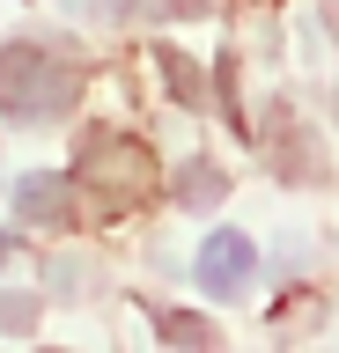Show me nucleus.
Wrapping results in <instances>:
<instances>
[{
  "label": "nucleus",
  "mask_w": 339,
  "mask_h": 353,
  "mask_svg": "<svg viewBox=\"0 0 339 353\" xmlns=\"http://www.w3.org/2000/svg\"><path fill=\"white\" fill-rule=\"evenodd\" d=\"M74 96H81V81L52 52H37V44H8L0 52V110L8 118H23V125L30 118H67Z\"/></svg>",
  "instance_id": "nucleus-1"
},
{
  "label": "nucleus",
  "mask_w": 339,
  "mask_h": 353,
  "mask_svg": "<svg viewBox=\"0 0 339 353\" xmlns=\"http://www.w3.org/2000/svg\"><path fill=\"white\" fill-rule=\"evenodd\" d=\"M251 280H258V243L244 228H222V236L200 243V287L206 294H244Z\"/></svg>",
  "instance_id": "nucleus-2"
},
{
  "label": "nucleus",
  "mask_w": 339,
  "mask_h": 353,
  "mask_svg": "<svg viewBox=\"0 0 339 353\" xmlns=\"http://www.w3.org/2000/svg\"><path fill=\"white\" fill-rule=\"evenodd\" d=\"M15 214H23L30 228H67L74 221V184L59 170H30L23 184H15Z\"/></svg>",
  "instance_id": "nucleus-3"
},
{
  "label": "nucleus",
  "mask_w": 339,
  "mask_h": 353,
  "mask_svg": "<svg viewBox=\"0 0 339 353\" xmlns=\"http://www.w3.org/2000/svg\"><path fill=\"white\" fill-rule=\"evenodd\" d=\"M266 154H273V170L288 176V184H310V148H302L288 103H273V118H266Z\"/></svg>",
  "instance_id": "nucleus-4"
},
{
  "label": "nucleus",
  "mask_w": 339,
  "mask_h": 353,
  "mask_svg": "<svg viewBox=\"0 0 339 353\" xmlns=\"http://www.w3.org/2000/svg\"><path fill=\"white\" fill-rule=\"evenodd\" d=\"M222 199H229V170L222 162H184L177 170V206L206 214V206H222Z\"/></svg>",
  "instance_id": "nucleus-5"
},
{
  "label": "nucleus",
  "mask_w": 339,
  "mask_h": 353,
  "mask_svg": "<svg viewBox=\"0 0 339 353\" xmlns=\"http://www.w3.org/2000/svg\"><path fill=\"white\" fill-rule=\"evenodd\" d=\"M155 331L170 339V346H214V339H222L206 316H184V309H155Z\"/></svg>",
  "instance_id": "nucleus-6"
},
{
  "label": "nucleus",
  "mask_w": 339,
  "mask_h": 353,
  "mask_svg": "<svg viewBox=\"0 0 339 353\" xmlns=\"http://www.w3.org/2000/svg\"><path fill=\"white\" fill-rule=\"evenodd\" d=\"M155 59H162V74H170V88H177V96H184V103H200V66H192V59H184V52H170V44H162V52H155Z\"/></svg>",
  "instance_id": "nucleus-7"
},
{
  "label": "nucleus",
  "mask_w": 339,
  "mask_h": 353,
  "mask_svg": "<svg viewBox=\"0 0 339 353\" xmlns=\"http://www.w3.org/2000/svg\"><path fill=\"white\" fill-rule=\"evenodd\" d=\"M0 324H8V331L37 324V294H8V302H0Z\"/></svg>",
  "instance_id": "nucleus-8"
},
{
  "label": "nucleus",
  "mask_w": 339,
  "mask_h": 353,
  "mask_svg": "<svg viewBox=\"0 0 339 353\" xmlns=\"http://www.w3.org/2000/svg\"><path fill=\"white\" fill-rule=\"evenodd\" d=\"M0 258H8V236H0Z\"/></svg>",
  "instance_id": "nucleus-9"
},
{
  "label": "nucleus",
  "mask_w": 339,
  "mask_h": 353,
  "mask_svg": "<svg viewBox=\"0 0 339 353\" xmlns=\"http://www.w3.org/2000/svg\"><path fill=\"white\" fill-rule=\"evenodd\" d=\"M332 118H339V96H332Z\"/></svg>",
  "instance_id": "nucleus-10"
}]
</instances>
